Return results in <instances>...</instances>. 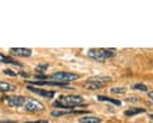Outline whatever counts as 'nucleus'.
Returning <instances> with one entry per match:
<instances>
[{
  "label": "nucleus",
  "mask_w": 153,
  "mask_h": 123,
  "mask_svg": "<svg viewBox=\"0 0 153 123\" xmlns=\"http://www.w3.org/2000/svg\"><path fill=\"white\" fill-rule=\"evenodd\" d=\"M78 74L74 73H68V71H57L52 76V78L54 81H60V82H68V81H74V80H78Z\"/></svg>",
  "instance_id": "nucleus-2"
},
{
  "label": "nucleus",
  "mask_w": 153,
  "mask_h": 123,
  "mask_svg": "<svg viewBox=\"0 0 153 123\" xmlns=\"http://www.w3.org/2000/svg\"><path fill=\"white\" fill-rule=\"evenodd\" d=\"M4 101L13 108H21L22 105H25V102H27L22 95H20V97H7V98H4Z\"/></svg>",
  "instance_id": "nucleus-4"
},
{
  "label": "nucleus",
  "mask_w": 153,
  "mask_h": 123,
  "mask_svg": "<svg viewBox=\"0 0 153 123\" xmlns=\"http://www.w3.org/2000/svg\"><path fill=\"white\" fill-rule=\"evenodd\" d=\"M97 99H99V101H106V102H111V104H114V105H117V106H118V105H121L120 101H116V99L107 98V97H105V95H99V97H97Z\"/></svg>",
  "instance_id": "nucleus-15"
},
{
  "label": "nucleus",
  "mask_w": 153,
  "mask_h": 123,
  "mask_svg": "<svg viewBox=\"0 0 153 123\" xmlns=\"http://www.w3.org/2000/svg\"><path fill=\"white\" fill-rule=\"evenodd\" d=\"M0 60H1V62H4V63H8V64L20 66V67H21V63H20V62L14 60V59H11V58H7V56H0Z\"/></svg>",
  "instance_id": "nucleus-12"
},
{
  "label": "nucleus",
  "mask_w": 153,
  "mask_h": 123,
  "mask_svg": "<svg viewBox=\"0 0 153 123\" xmlns=\"http://www.w3.org/2000/svg\"><path fill=\"white\" fill-rule=\"evenodd\" d=\"M48 67H49V64H39V66L36 67V70H38V71H40V70L43 71V70H46Z\"/></svg>",
  "instance_id": "nucleus-20"
},
{
  "label": "nucleus",
  "mask_w": 153,
  "mask_h": 123,
  "mask_svg": "<svg viewBox=\"0 0 153 123\" xmlns=\"http://www.w3.org/2000/svg\"><path fill=\"white\" fill-rule=\"evenodd\" d=\"M84 99L79 95H63L59 98V101L53 104L54 108H71V106H78L82 105Z\"/></svg>",
  "instance_id": "nucleus-1"
},
{
  "label": "nucleus",
  "mask_w": 153,
  "mask_h": 123,
  "mask_svg": "<svg viewBox=\"0 0 153 123\" xmlns=\"http://www.w3.org/2000/svg\"><path fill=\"white\" fill-rule=\"evenodd\" d=\"M36 77H38V78H42V80H45V78H46V74H36Z\"/></svg>",
  "instance_id": "nucleus-21"
},
{
  "label": "nucleus",
  "mask_w": 153,
  "mask_h": 123,
  "mask_svg": "<svg viewBox=\"0 0 153 123\" xmlns=\"http://www.w3.org/2000/svg\"><path fill=\"white\" fill-rule=\"evenodd\" d=\"M150 118H152V119H153V115H152V116H150Z\"/></svg>",
  "instance_id": "nucleus-24"
},
{
  "label": "nucleus",
  "mask_w": 153,
  "mask_h": 123,
  "mask_svg": "<svg viewBox=\"0 0 153 123\" xmlns=\"http://www.w3.org/2000/svg\"><path fill=\"white\" fill-rule=\"evenodd\" d=\"M149 98L153 101V91H150V92H149Z\"/></svg>",
  "instance_id": "nucleus-22"
},
{
  "label": "nucleus",
  "mask_w": 153,
  "mask_h": 123,
  "mask_svg": "<svg viewBox=\"0 0 153 123\" xmlns=\"http://www.w3.org/2000/svg\"><path fill=\"white\" fill-rule=\"evenodd\" d=\"M145 109L143 108H137V109H129V111L125 112V116H134V115H138V113H143Z\"/></svg>",
  "instance_id": "nucleus-14"
},
{
  "label": "nucleus",
  "mask_w": 153,
  "mask_h": 123,
  "mask_svg": "<svg viewBox=\"0 0 153 123\" xmlns=\"http://www.w3.org/2000/svg\"><path fill=\"white\" fill-rule=\"evenodd\" d=\"M100 52L103 53V56H105L106 59L113 58L114 55H116V49H106V48H103V49H100Z\"/></svg>",
  "instance_id": "nucleus-13"
},
{
  "label": "nucleus",
  "mask_w": 153,
  "mask_h": 123,
  "mask_svg": "<svg viewBox=\"0 0 153 123\" xmlns=\"http://www.w3.org/2000/svg\"><path fill=\"white\" fill-rule=\"evenodd\" d=\"M16 86H13L10 82L6 81H0V92H8V91H14Z\"/></svg>",
  "instance_id": "nucleus-9"
},
{
  "label": "nucleus",
  "mask_w": 153,
  "mask_h": 123,
  "mask_svg": "<svg viewBox=\"0 0 153 123\" xmlns=\"http://www.w3.org/2000/svg\"><path fill=\"white\" fill-rule=\"evenodd\" d=\"M88 56L89 58L95 59V60H99V62H105L106 58L103 56V53L100 52V49H89L88 50Z\"/></svg>",
  "instance_id": "nucleus-7"
},
{
  "label": "nucleus",
  "mask_w": 153,
  "mask_h": 123,
  "mask_svg": "<svg viewBox=\"0 0 153 123\" xmlns=\"http://www.w3.org/2000/svg\"><path fill=\"white\" fill-rule=\"evenodd\" d=\"M86 81H95V82H100V84H105V82L110 81V77H102V76H97V77H91L88 78Z\"/></svg>",
  "instance_id": "nucleus-11"
},
{
  "label": "nucleus",
  "mask_w": 153,
  "mask_h": 123,
  "mask_svg": "<svg viewBox=\"0 0 153 123\" xmlns=\"http://www.w3.org/2000/svg\"><path fill=\"white\" fill-rule=\"evenodd\" d=\"M28 90L32 91V92H35V94H38V95H42V97H45V98H53V97H54V91L39 90V88H33V87H31V86L28 87Z\"/></svg>",
  "instance_id": "nucleus-6"
},
{
  "label": "nucleus",
  "mask_w": 153,
  "mask_h": 123,
  "mask_svg": "<svg viewBox=\"0 0 153 123\" xmlns=\"http://www.w3.org/2000/svg\"><path fill=\"white\" fill-rule=\"evenodd\" d=\"M3 73H4V74H7V76H11V77H16V76H17V74L14 73L13 70H8V69H7V70H4Z\"/></svg>",
  "instance_id": "nucleus-19"
},
{
  "label": "nucleus",
  "mask_w": 153,
  "mask_h": 123,
  "mask_svg": "<svg viewBox=\"0 0 153 123\" xmlns=\"http://www.w3.org/2000/svg\"><path fill=\"white\" fill-rule=\"evenodd\" d=\"M13 55H17V56H24V58H29L32 55V50L27 49V48H11L10 49Z\"/></svg>",
  "instance_id": "nucleus-5"
},
{
  "label": "nucleus",
  "mask_w": 153,
  "mask_h": 123,
  "mask_svg": "<svg viewBox=\"0 0 153 123\" xmlns=\"http://www.w3.org/2000/svg\"><path fill=\"white\" fill-rule=\"evenodd\" d=\"M24 109L27 112H42L45 109V106L39 101H36V99H29V101L25 102Z\"/></svg>",
  "instance_id": "nucleus-3"
},
{
  "label": "nucleus",
  "mask_w": 153,
  "mask_h": 123,
  "mask_svg": "<svg viewBox=\"0 0 153 123\" xmlns=\"http://www.w3.org/2000/svg\"><path fill=\"white\" fill-rule=\"evenodd\" d=\"M81 123H100L102 119L100 118H96V116H84L79 119Z\"/></svg>",
  "instance_id": "nucleus-10"
},
{
  "label": "nucleus",
  "mask_w": 153,
  "mask_h": 123,
  "mask_svg": "<svg viewBox=\"0 0 153 123\" xmlns=\"http://www.w3.org/2000/svg\"><path fill=\"white\" fill-rule=\"evenodd\" d=\"M134 88L138 91H148V87L145 86V84H135L134 86Z\"/></svg>",
  "instance_id": "nucleus-17"
},
{
  "label": "nucleus",
  "mask_w": 153,
  "mask_h": 123,
  "mask_svg": "<svg viewBox=\"0 0 153 123\" xmlns=\"http://www.w3.org/2000/svg\"><path fill=\"white\" fill-rule=\"evenodd\" d=\"M125 88L123 87H118V88H111V94H124Z\"/></svg>",
  "instance_id": "nucleus-16"
},
{
  "label": "nucleus",
  "mask_w": 153,
  "mask_h": 123,
  "mask_svg": "<svg viewBox=\"0 0 153 123\" xmlns=\"http://www.w3.org/2000/svg\"><path fill=\"white\" fill-rule=\"evenodd\" d=\"M33 123H48V122H33Z\"/></svg>",
  "instance_id": "nucleus-23"
},
{
  "label": "nucleus",
  "mask_w": 153,
  "mask_h": 123,
  "mask_svg": "<svg viewBox=\"0 0 153 123\" xmlns=\"http://www.w3.org/2000/svg\"><path fill=\"white\" fill-rule=\"evenodd\" d=\"M85 88L86 90H102L103 87H105V84H100V82H95V81H86L85 82Z\"/></svg>",
  "instance_id": "nucleus-8"
},
{
  "label": "nucleus",
  "mask_w": 153,
  "mask_h": 123,
  "mask_svg": "<svg viewBox=\"0 0 153 123\" xmlns=\"http://www.w3.org/2000/svg\"><path fill=\"white\" fill-rule=\"evenodd\" d=\"M68 113H73V112H52V116H54V118H57V116H63V115H68Z\"/></svg>",
  "instance_id": "nucleus-18"
}]
</instances>
